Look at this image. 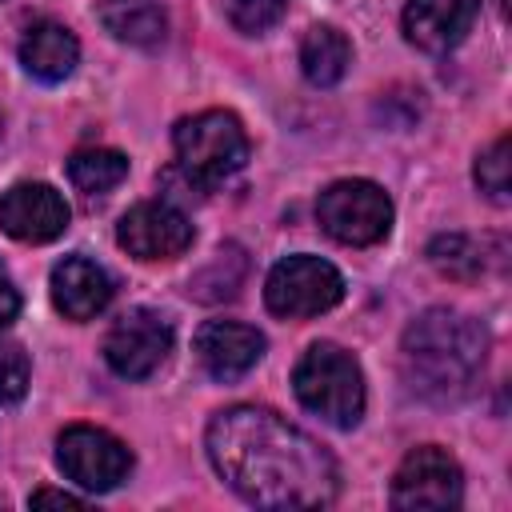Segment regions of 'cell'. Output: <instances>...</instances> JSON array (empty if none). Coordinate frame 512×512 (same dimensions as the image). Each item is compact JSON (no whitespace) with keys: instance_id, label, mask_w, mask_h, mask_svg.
<instances>
[{"instance_id":"9c48e42d","label":"cell","mask_w":512,"mask_h":512,"mask_svg":"<svg viewBox=\"0 0 512 512\" xmlns=\"http://www.w3.org/2000/svg\"><path fill=\"white\" fill-rule=\"evenodd\" d=\"M464 496V476H460V464L436 448V444H424V448H412L396 476H392V504L396 508H456Z\"/></svg>"},{"instance_id":"ac0fdd59","label":"cell","mask_w":512,"mask_h":512,"mask_svg":"<svg viewBox=\"0 0 512 512\" xmlns=\"http://www.w3.org/2000/svg\"><path fill=\"white\" fill-rule=\"evenodd\" d=\"M124 176H128V156L116 152V148H80L68 160V180L88 196H100V192L116 188Z\"/></svg>"},{"instance_id":"52a82bcc","label":"cell","mask_w":512,"mask_h":512,"mask_svg":"<svg viewBox=\"0 0 512 512\" xmlns=\"http://www.w3.org/2000/svg\"><path fill=\"white\" fill-rule=\"evenodd\" d=\"M56 464L84 492H112L132 472V452L104 428L72 424L56 440Z\"/></svg>"},{"instance_id":"8992f818","label":"cell","mask_w":512,"mask_h":512,"mask_svg":"<svg viewBox=\"0 0 512 512\" xmlns=\"http://www.w3.org/2000/svg\"><path fill=\"white\" fill-rule=\"evenodd\" d=\"M344 296V276L320 256H288L268 272L264 300L284 320H308L336 308Z\"/></svg>"},{"instance_id":"5bb4252c","label":"cell","mask_w":512,"mask_h":512,"mask_svg":"<svg viewBox=\"0 0 512 512\" xmlns=\"http://www.w3.org/2000/svg\"><path fill=\"white\" fill-rule=\"evenodd\" d=\"M112 300V276L88 256H64L52 268V304L68 320H92Z\"/></svg>"},{"instance_id":"8fae6325","label":"cell","mask_w":512,"mask_h":512,"mask_svg":"<svg viewBox=\"0 0 512 512\" xmlns=\"http://www.w3.org/2000/svg\"><path fill=\"white\" fill-rule=\"evenodd\" d=\"M0 228L24 244H48L68 228V204L52 184H16L0 200Z\"/></svg>"},{"instance_id":"7402d4cb","label":"cell","mask_w":512,"mask_h":512,"mask_svg":"<svg viewBox=\"0 0 512 512\" xmlns=\"http://www.w3.org/2000/svg\"><path fill=\"white\" fill-rule=\"evenodd\" d=\"M28 356L20 344H0V404H16L28 392Z\"/></svg>"},{"instance_id":"44dd1931","label":"cell","mask_w":512,"mask_h":512,"mask_svg":"<svg viewBox=\"0 0 512 512\" xmlns=\"http://www.w3.org/2000/svg\"><path fill=\"white\" fill-rule=\"evenodd\" d=\"M288 12V0H228V20L240 32H268Z\"/></svg>"},{"instance_id":"ba28073f","label":"cell","mask_w":512,"mask_h":512,"mask_svg":"<svg viewBox=\"0 0 512 512\" xmlns=\"http://www.w3.org/2000/svg\"><path fill=\"white\" fill-rule=\"evenodd\" d=\"M172 352V324L152 308L124 312L104 336V360L124 380L152 376Z\"/></svg>"},{"instance_id":"d4e9b609","label":"cell","mask_w":512,"mask_h":512,"mask_svg":"<svg viewBox=\"0 0 512 512\" xmlns=\"http://www.w3.org/2000/svg\"><path fill=\"white\" fill-rule=\"evenodd\" d=\"M0 124H4V120H0Z\"/></svg>"},{"instance_id":"ffe728a7","label":"cell","mask_w":512,"mask_h":512,"mask_svg":"<svg viewBox=\"0 0 512 512\" xmlns=\"http://www.w3.org/2000/svg\"><path fill=\"white\" fill-rule=\"evenodd\" d=\"M508 172H512L508 136H500L476 160V184H480V192H488V200H496V204H508Z\"/></svg>"},{"instance_id":"9a60e30c","label":"cell","mask_w":512,"mask_h":512,"mask_svg":"<svg viewBox=\"0 0 512 512\" xmlns=\"http://www.w3.org/2000/svg\"><path fill=\"white\" fill-rule=\"evenodd\" d=\"M76 60H80V44L56 20L32 24L24 32V40H20V64H24V72L36 76V80H44V84H56V80L72 76Z\"/></svg>"},{"instance_id":"7a4b0ae2","label":"cell","mask_w":512,"mask_h":512,"mask_svg":"<svg viewBox=\"0 0 512 512\" xmlns=\"http://www.w3.org/2000/svg\"><path fill=\"white\" fill-rule=\"evenodd\" d=\"M488 352V336L472 316L448 312V308H428L404 328L400 360L412 392L432 396V400H452L460 396Z\"/></svg>"},{"instance_id":"603a6c76","label":"cell","mask_w":512,"mask_h":512,"mask_svg":"<svg viewBox=\"0 0 512 512\" xmlns=\"http://www.w3.org/2000/svg\"><path fill=\"white\" fill-rule=\"evenodd\" d=\"M16 312H20V292H16L12 276H8V268L0 264V328H8L16 320Z\"/></svg>"},{"instance_id":"d6986e66","label":"cell","mask_w":512,"mask_h":512,"mask_svg":"<svg viewBox=\"0 0 512 512\" xmlns=\"http://www.w3.org/2000/svg\"><path fill=\"white\" fill-rule=\"evenodd\" d=\"M428 260L440 276H452V280H476L484 268H488V252L480 240L464 236V232H448V236H436L428 244Z\"/></svg>"},{"instance_id":"3957f363","label":"cell","mask_w":512,"mask_h":512,"mask_svg":"<svg viewBox=\"0 0 512 512\" xmlns=\"http://www.w3.org/2000/svg\"><path fill=\"white\" fill-rule=\"evenodd\" d=\"M292 392L312 416L328 420L332 428H352L364 416V376L340 344H312L292 372Z\"/></svg>"},{"instance_id":"7c38bea8","label":"cell","mask_w":512,"mask_h":512,"mask_svg":"<svg viewBox=\"0 0 512 512\" xmlns=\"http://www.w3.org/2000/svg\"><path fill=\"white\" fill-rule=\"evenodd\" d=\"M196 356H200L208 376L240 380L264 356V336L252 324H240V320H208L196 332Z\"/></svg>"},{"instance_id":"2e32d148","label":"cell","mask_w":512,"mask_h":512,"mask_svg":"<svg viewBox=\"0 0 512 512\" xmlns=\"http://www.w3.org/2000/svg\"><path fill=\"white\" fill-rule=\"evenodd\" d=\"M352 64V44L332 24H312L300 40V72L316 88H332Z\"/></svg>"},{"instance_id":"30bf717a","label":"cell","mask_w":512,"mask_h":512,"mask_svg":"<svg viewBox=\"0 0 512 512\" xmlns=\"http://www.w3.org/2000/svg\"><path fill=\"white\" fill-rule=\"evenodd\" d=\"M116 240L136 260H176L192 244V224L180 208L164 200H144L120 216Z\"/></svg>"},{"instance_id":"6da1fadb","label":"cell","mask_w":512,"mask_h":512,"mask_svg":"<svg viewBox=\"0 0 512 512\" xmlns=\"http://www.w3.org/2000/svg\"><path fill=\"white\" fill-rule=\"evenodd\" d=\"M208 460L256 508H320L336 496V460L272 408L236 404L208 420Z\"/></svg>"},{"instance_id":"cb8c5ba5","label":"cell","mask_w":512,"mask_h":512,"mask_svg":"<svg viewBox=\"0 0 512 512\" xmlns=\"http://www.w3.org/2000/svg\"><path fill=\"white\" fill-rule=\"evenodd\" d=\"M32 504H60V508H80V496H72V492H56V488H40V492H32Z\"/></svg>"},{"instance_id":"e0dca14e","label":"cell","mask_w":512,"mask_h":512,"mask_svg":"<svg viewBox=\"0 0 512 512\" xmlns=\"http://www.w3.org/2000/svg\"><path fill=\"white\" fill-rule=\"evenodd\" d=\"M100 20L116 40L136 48H152L168 32V16L156 0H112L100 8Z\"/></svg>"},{"instance_id":"277c9868","label":"cell","mask_w":512,"mask_h":512,"mask_svg":"<svg viewBox=\"0 0 512 512\" xmlns=\"http://www.w3.org/2000/svg\"><path fill=\"white\" fill-rule=\"evenodd\" d=\"M172 144H176L180 168L196 184H220L232 172H240L244 160H248L244 124L224 108H208V112H196V116L180 120L176 132H172Z\"/></svg>"},{"instance_id":"4fadbf2b","label":"cell","mask_w":512,"mask_h":512,"mask_svg":"<svg viewBox=\"0 0 512 512\" xmlns=\"http://www.w3.org/2000/svg\"><path fill=\"white\" fill-rule=\"evenodd\" d=\"M480 12V0H408L404 36L420 52H448L464 40Z\"/></svg>"},{"instance_id":"5b68a950","label":"cell","mask_w":512,"mask_h":512,"mask_svg":"<svg viewBox=\"0 0 512 512\" xmlns=\"http://www.w3.org/2000/svg\"><path fill=\"white\" fill-rule=\"evenodd\" d=\"M316 216L332 240H340L348 248H368V244H380L388 236L392 200L372 180H336L320 192Z\"/></svg>"}]
</instances>
